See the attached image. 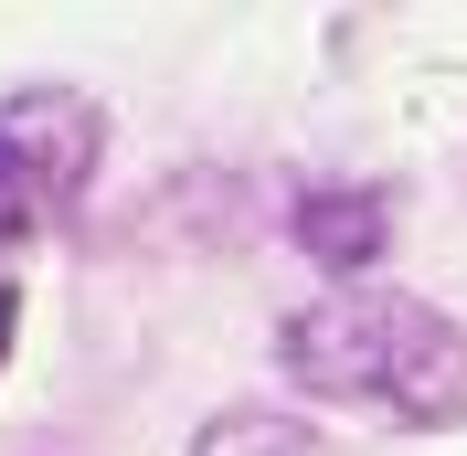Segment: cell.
<instances>
[{"instance_id": "2", "label": "cell", "mask_w": 467, "mask_h": 456, "mask_svg": "<svg viewBox=\"0 0 467 456\" xmlns=\"http://www.w3.org/2000/svg\"><path fill=\"white\" fill-rule=\"evenodd\" d=\"M96 128H107V117H96L75 86H22L11 107H0V244H11V233H32L54 202L86 192Z\"/></svg>"}, {"instance_id": "3", "label": "cell", "mask_w": 467, "mask_h": 456, "mask_svg": "<svg viewBox=\"0 0 467 456\" xmlns=\"http://www.w3.org/2000/svg\"><path fill=\"white\" fill-rule=\"evenodd\" d=\"M297 244H308L329 276L372 265V255H382V202H372V192H308V202H297Z\"/></svg>"}, {"instance_id": "5", "label": "cell", "mask_w": 467, "mask_h": 456, "mask_svg": "<svg viewBox=\"0 0 467 456\" xmlns=\"http://www.w3.org/2000/svg\"><path fill=\"white\" fill-rule=\"evenodd\" d=\"M11 329H22V297L0 286V361H11Z\"/></svg>"}, {"instance_id": "1", "label": "cell", "mask_w": 467, "mask_h": 456, "mask_svg": "<svg viewBox=\"0 0 467 456\" xmlns=\"http://www.w3.org/2000/svg\"><path fill=\"white\" fill-rule=\"evenodd\" d=\"M276 361L329 403H361L382 425H467V329L436 318L425 297H393V286H340V297H308L287 318Z\"/></svg>"}, {"instance_id": "4", "label": "cell", "mask_w": 467, "mask_h": 456, "mask_svg": "<svg viewBox=\"0 0 467 456\" xmlns=\"http://www.w3.org/2000/svg\"><path fill=\"white\" fill-rule=\"evenodd\" d=\"M192 456H329L319 435L297 425V414H265V403H234V414H213L202 446Z\"/></svg>"}]
</instances>
